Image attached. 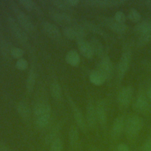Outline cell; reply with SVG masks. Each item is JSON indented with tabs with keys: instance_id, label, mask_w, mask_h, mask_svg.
Segmentation results:
<instances>
[{
	"instance_id": "8992f818",
	"label": "cell",
	"mask_w": 151,
	"mask_h": 151,
	"mask_svg": "<svg viewBox=\"0 0 151 151\" xmlns=\"http://www.w3.org/2000/svg\"><path fill=\"white\" fill-rule=\"evenodd\" d=\"M8 24L9 29L14 37L20 42L22 43L27 42L28 41V35L25 30L21 27L16 20L11 17H9L7 18Z\"/></svg>"
},
{
	"instance_id": "836d02e7",
	"label": "cell",
	"mask_w": 151,
	"mask_h": 151,
	"mask_svg": "<svg viewBox=\"0 0 151 151\" xmlns=\"http://www.w3.org/2000/svg\"><path fill=\"white\" fill-rule=\"evenodd\" d=\"M12 47L10 46L9 44L6 41H3L1 42L0 48L1 51L5 57H8L10 55V51Z\"/></svg>"
},
{
	"instance_id": "277c9868",
	"label": "cell",
	"mask_w": 151,
	"mask_h": 151,
	"mask_svg": "<svg viewBox=\"0 0 151 151\" xmlns=\"http://www.w3.org/2000/svg\"><path fill=\"white\" fill-rule=\"evenodd\" d=\"M63 32L65 37L70 40H76L77 41L84 39L86 36V29L81 25L65 27Z\"/></svg>"
},
{
	"instance_id": "d590c367",
	"label": "cell",
	"mask_w": 151,
	"mask_h": 151,
	"mask_svg": "<svg viewBox=\"0 0 151 151\" xmlns=\"http://www.w3.org/2000/svg\"><path fill=\"white\" fill-rule=\"evenodd\" d=\"M16 67L19 70H25L28 67V63L27 60L23 58L18 59L15 63Z\"/></svg>"
},
{
	"instance_id": "cb8c5ba5",
	"label": "cell",
	"mask_w": 151,
	"mask_h": 151,
	"mask_svg": "<svg viewBox=\"0 0 151 151\" xmlns=\"http://www.w3.org/2000/svg\"><path fill=\"white\" fill-rule=\"evenodd\" d=\"M81 25L86 30H88L93 33H95V34H97L100 35L104 36V37L106 36V32L103 29H101L97 25H96V24H94V23H93L89 21H87V20L83 21L81 22Z\"/></svg>"
},
{
	"instance_id": "ee69618b",
	"label": "cell",
	"mask_w": 151,
	"mask_h": 151,
	"mask_svg": "<svg viewBox=\"0 0 151 151\" xmlns=\"http://www.w3.org/2000/svg\"><path fill=\"white\" fill-rule=\"evenodd\" d=\"M145 4L146 5V6L151 8V0H148V1H146L145 2Z\"/></svg>"
},
{
	"instance_id": "8d00e7d4",
	"label": "cell",
	"mask_w": 151,
	"mask_h": 151,
	"mask_svg": "<svg viewBox=\"0 0 151 151\" xmlns=\"http://www.w3.org/2000/svg\"><path fill=\"white\" fill-rule=\"evenodd\" d=\"M114 19L119 23H124L126 20V17L124 12L119 11L115 13Z\"/></svg>"
},
{
	"instance_id": "ffe728a7",
	"label": "cell",
	"mask_w": 151,
	"mask_h": 151,
	"mask_svg": "<svg viewBox=\"0 0 151 151\" xmlns=\"http://www.w3.org/2000/svg\"><path fill=\"white\" fill-rule=\"evenodd\" d=\"M63 124V121H60L57 122L48 132L44 138V143L46 145H50V144L57 137L60 132Z\"/></svg>"
},
{
	"instance_id": "8fae6325",
	"label": "cell",
	"mask_w": 151,
	"mask_h": 151,
	"mask_svg": "<svg viewBox=\"0 0 151 151\" xmlns=\"http://www.w3.org/2000/svg\"><path fill=\"white\" fill-rule=\"evenodd\" d=\"M50 15L52 19L58 24L63 25L71 26L75 22V19L68 14L57 11H50Z\"/></svg>"
},
{
	"instance_id": "83f0119b",
	"label": "cell",
	"mask_w": 151,
	"mask_h": 151,
	"mask_svg": "<svg viewBox=\"0 0 151 151\" xmlns=\"http://www.w3.org/2000/svg\"><path fill=\"white\" fill-rule=\"evenodd\" d=\"M36 80V74L33 69H31L28 73V77L27 79L26 87L28 93H31L34 88Z\"/></svg>"
},
{
	"instance_id": "30bf717a",
	"label": "cell",
	"mask_w": 151,
	"mask_h": 151,
	"mask_svg": "<svg viewBox=\"0 0 151 151\" xmlns=\"http://www.w3.org/2000/svg\"><path fill=\"white\" fill-rule=\"evenodd\" d=\"M132 60V54L129 51H124L120 60L117 66V76L119 80H122L127 73Z\"/></svg>"
},
{
	"instance_id": "f546056e",
	"label": "cell",
	"mask_w": 151,
	"mask_h": 151,
	"mask_svg": "<svg viewBox=\"0 0 151 151\" xmlns=\"http://www.w3.org/2000/svg\"><path fill=\"white\" fill-rule=\"evenodd\" d=\"M151 41V30L143 32L139 35L137 40V45L139 47L145 45Z\"/></svg>"
},
{
	"instance_id": "44dd1931",
	"label": "cell",
	"mask_w": 151,
	"mask_h": 151,
	"mask_svg": "<svg viewBox=\"0 0 151 151\" xmlns=\"http://www.w3.org/2000/svg\"><path fill=\"white\" fill-rule=\"evenodd\" d=\"M17 111L20 117L25 122H28L31 117V111L28 104L24 101L18 103L17 106Z\"/></svg>"
},
{
	"instance_id": "74e56055",
	"label": "cell",
	"mask_w": 151,
	"mask_h": 151,
	"mask_svg": "<svg viewBox=\"0 0 151 151\" xmlns=\"http://www.w3.org/2000/svg\"><path fill=\"white\" fill-rule=\"evenodd\" d=\"M115 151H131L129 146L124 143H120L117 145L115 148Z\"/></svg>"
},
{
	"instance_id": "4316f807",
	"label": "cell",
	"mask_w": 151,
	"mask_h": 151,
	"mask_svg": "<svg viewBox=\"0 0 151 151\" xmlns=\"http://www.w3.org/2000/svg\"><path fill=\"white\" fill-rule=\"evenodd\" d=\"M18 2L27 10L40 12L41 11L37 4L32 0H19Z\"/></svg>"
},
{
	"instance_id": "ba28073f",
	"label": "cell",
	"mask_w": 151,
	"mask_h": 151,
	"mask_svg": "<svg viewBox=\"0 0 151 151\" xmlns=\"http://www.w3.org/2000/svg\"><path fill=\"white\" fill-rule=\"evenodd\" d=\"M133 94V88L130 86L122 87L117 96V103L122 108H126L130 104Z\"/></svg>"
},
{
	"instance_id": "4fadbf2b",
	"label": "cell",
	"mask_w": 151,
	"mask_h": 151,
	"mask_svg": "<svg viewBox=\"0 0 151 151\" xmlns=\"http://www.w3.org/2000/svg\"><path fill=\"white\" fill-rule=\"evenodd\" d=\"M86 120L88 128L93 130L96 129L98 122L96 116V106L92 101H89L87 105Z\"/></svg>"
},
{
	"instance_id": "5bb4252c",
	"label": "cell",
	"mask_w": 151,
	"mask_h": 151,
	"mask_svg": "<svg viewBox=\"0 0 151 151\" xmlns=\"http://www.w3.org/2000/svg\"><path fill=\"white\" fill-rule=\"evenodd\" d=\"M96 111L97 122L100 126L105 129L107 122V115L106 106L103 100H99L96 106Z\"/></svg>"
},
{
	"instance_id": "e575fe53",
	"label": "cell",
	"mask_w": 151,
	"mask_h": 151,
	"mask_svg": "<svg viewBox=\"0 0 151 151\" xmlns=\"http://www.w3.org/2000/svg\"><path fill=\"white\" fill-rule=\"evenodd\" d=\"M24 51L18 47H12L10 51V55L15 58H21L24 55Z\"/></svg>"
},
{
	"instance_id": "e0dca14e",
	"label": "cell",
	"mask_w": 151,
	"mask_h": 151,
	"mask_svg": "<svg viewBox=\"0 0 151 151\" xmlns=\"http://www.w3.org/2000/svg\"><path fill=\"white\" fill-rule=\"evenodd\" d=\"M125 2V1L122 0H88L83 1V3L90 6L106 7L120 5Z\"/></svg>"
},
{
	"instance_id": "2e32d148",
	"label": "cell",
	"mask_w": 151,
	"mask_h": 151,
	"mask_svg": "<svg viewBox=\"0 0 151 151\" xmlns=\"http://www.w3.org/2000/svg\"><path fill=\"white\" fill-rule=\"evenodd\" d=\"M42 28L45 34L51 38L57 40L61 38L60 31L54 24L48 21H44L42 23Z\"/></svg>"
},
{
	"instance_id": "f35d334b",
	"label": "cell",
	"mask_w": 151,
	"mask_h": 151,
	"mask_svg": "<svg viewBox=\"0 0 151 151\" xmlns=\"http://www.w3.org/2000/svg\"><path fill=\"white\" fill-rule=\"evenodd\" d=\"M142 151H151V138H148L143 144Z\"/></svg>"
},
{
	"instance_id": "f6af8a7d",
	"label": "cell",
	"mask_w": 151,
	"mask_h": 151,
	"mask_svg": "<svg viewBox=\"0 0 151 151\" xmlns=\"http://www.w3.org/2000/svg\"><path fill=\"white\" fill-rule=\"evenodd\" d=\"M148 69H149V70L151 72V63H150V64H149V65H148Z\"/></svg>"
},
{
	"instance_id": "d6a6232c",
	"label": "cell",
	"mask_w": 151,
	"mask_h": 151,
	"mask_svg": "<svg viewBox=\"0 0 151 151\" xmlns=\"http://www.w3.org/2000/svg\"><path fill=\"white\" fill-rule=\"evenodd\" d=\"M128 17L131 21L133 22H137L140 20L142 17L140 12L136 9L132 8L129 12Z\"/></svg>"
},
{
	"instance_id": "f1b7e54d",
	"label": "cell",
	"mask_w": 151,
	"mask_h": 151,
	"mask_svg": "<svg viewBox=\"0 0 151 151\" xmlns=\"http://www.w3.org/2000/svg\"><path fill=\"white\" fill-rule=\"evenodd\" d=\"M51 93L54 99L60 100L61 98L62 91L61 87L57 81H53L51 85Z\"/></svg>"
},
{
	"instance_id": "484cf974",
	"label": "cell",
	"mask_w": 151,
	"mask_h": 151,
	"mask_svg": "<svg viewBox=\"0 0 151 151\" xmlns=\"http://www.w3.org/2000/svg\"><path fill=\"white\" fill-rule=\"evenodd\" d=\"M150 30H151V20L142 21L137 24L134 27V31L139 35Z\"/></svg>"
},
{
	"instance_id": "d4e9b609",
	"label": "cell",
	"mask_w": 151,
	"mask_h": 151,
	"mask_svg": "<svg viewBox=\"0 0 151 151\" xmlns=\"http://www.w3.org/2000/svg\"><path fill=\"white\" fill-rule=\"evenodd\" d=\"M65 61L72 66H77L80 63V57L77 51L71 50L66 54Z\"/></svg>"
},
{
	"instance_id": "d6986e66",
	"label": "cell",
	"mask_w": 151,
	"mask_h": 151,
	"mask_svg": "<svg viewBox=\"0 0 151 151\" xmlns=\"http://www.w3.org/2000/svg\"><path fill=\"white\" fill-rule=\"evenodd\" d=\"M68 140L72 150H76L79 143V132L77 126L73 124L70 126L68 131Z\"/></svg>"
},
{
	"instance_id": "7402d4cb",
	"label": "cell",
	"mask_w": 151,
	"mask_h": 151,
	"mask_svg": "<svg viewBox=\"0 0 151 151\" xmlns=\"http://www.w3.org/2000/svg\"><path fill=\"white\" fill-rule=\"evenodd\" d=\"M107 78L99 70H96L91 71L89 75V80L91 83L96 86L102 85Z\"/></svg>"
},
{
	"instance_id": "9c48e42d",
	"label": "cell",
	"mask_w": 151,
	"mask_h": 151,
	"mask_svg": "<svg viewBox=\"0 0 151 151\" xmlns=\"http://www.w3.org/2000/svg\"><path fill=\"white\" fill-rule=\"evenodd\" d=\"M99 19L103 24L117 34L124 33L128 29V27L124 23H119L110 17H101Z\"/></svg>"
},
{
	"instance_id": "9a60e30c",
	"label": "cell",
	"mask_w": 151,
	"mask_h": 151,
	"mask_svg": "<svg viewBox=\"0 0 151 151\" xmlns=\"http://www.w3.org/2000/svg\"><path fill=\"white\" fill-rule=\"evenodd\" d=\"M113 69V63L109 57L103 56L98 65L97 70L101 72L107 78L111 75Z\"/></svg>"
},
{
	"instance_id": "4dcf8cb0",
	"label": "cell",
	"mask_w": 151,
	"mask_h": 151,
	"mask_svg": "<svg viewBox=\"0 0 151 151\" xmlns=\"http://www.w3.org/2000/svg\"><path fill=\"white\" fill-rule=\"evenodd\" d=\"M63 142L59 137L54 139L49 145V151H63Z\"/></svg>"
},
{
	"instance_id": "ab89813d",
	"label": "cell",
	"mask_w": 151,
	"mask_h": 151,
	"mask_svg": "<svg viewBox=\"0 0 151 151\" xmlns=\"http://www.w3.org/2000/svg\"><path fill=\"white\" fill-rule=\"evenodd\" d=\"M65 1L70 7L75 6L79 3V1L78 0H65Z\"/></svg>"
},
{
	"instance_id": "52a82bcc",
	"label": "cell",
	"mask_w": 151,
	"mask_h": 151,
	"mask_svg": "<svg viewBox=\"0 0 151 151\" xmlns=\"http://www.w3.org/2000/svg\"><path fill=\"white\" fill-rule=\"evenodd\" d=\"M133 110L139 113L146 115L149 113L150 108L149 101L146 95L143 92H140L137 95L133 105Z\"/></svg>"
},
{
	"instance_id": "7c38bea8",
	"label": "cell",
	"mask_w": 151,
	"mask_h": 151,
	"mask_svg": "<svg viewBox=\"0 0 151 151\" xmlns=\"http://www.w3.org/2000/svg\"><path fill=\"white\" fill-rule=\"evenodd\" d=\"M124 125L125 119L123 116H119L114 119L110 130V136L113 140H116L119 139L124 130Z\"/></svg>"
},
{
	"instance_id": "3957f363",
	"label": "cell",
	"mask_w": 151,
	"mask_h": 151,
	"mask_svg": "<svg viewBox=\"0 0 151 151\" xmlns=\"http://www.w3.org/2000/svg\"><path fill=\"white\" fill-rule=\"evenodd\" d=\"M8 3L11 8L15 14L18 22L21 27L28 33L34 34L35 31V27L28 15L19 8L15 1H9Z\"/></svg>"
},
{
	"instance_id": "60d3db41",
	"label": "cell",
	"mask_w": 151,
	"mask_h": 151,
	"mask_svg": "<svg viewBox=\"0 0 151 151\" xmlns=\"http://www.w3.org/2000/svg\"><path fill=\"white\" fill-rule=\"evenodd\" d=\"M0 151H11V148L4 143H0Z\"/></svg>"
},
{
	"instance_id": "1f68e13d",
	"label": "cell",
	"mask_w": 151,
	"mask_h": 151,
	"mask_svg": "<svg viewBox=\"0 0 151 151\" xmlns=\"http://www.w3.org/2000/svg\"><path fill=\"white\" fill-rule=\"evenodd\" d=\"M50 2L57 8L64 10V11H71V7H70L64 1L60 0H52Z\"/></svg>"
},
{
	"instance_id": "b9f144b4",
	"label": "cell",
	"mask_w": 151,
	"mask_h": 151,
	"mask_svg": "<svg viewBox=\"0 0 151 151\" xmlns=\"http://www.w3.org/2000/svg\"><path fill=\"white\" fill-rule=\"evenodd\" d=\"M146 97H147V99L149 100V102L151 103V85L147 88L146 93Z\"/></svg>"
},
{
	"instance_id": "bcb514c9",
	"label": "cell",
	"mask_w": 151,
	"mask_h": 151,
	"mask_svg": "<svg viewBox=\"0 0 151 151\" xmlns=\"http://www.w3.org/2000/svg\"><path fill=\"white\" fill-rule=\"evenodd\" d=\"M150 130H151V127H150Z\"/></svg>"
},
{
	"instance_id": "ac0fdd59",
	"label": "cell",
	"mask_w": 151,
	"mask_h": 151,
	"mask_svg": "<svg viewBox=\"0 0 151 151\" xmlns=\"http://www.w3.org/2000/svg\"><path fill=\"white\" fill-rule=\"evenodd\" d=\"M77 44L80 52L84 57L88 59L93 58L94 54L89 42L83 39L77 41Z\"/></svg>"
},
{
	"instance_id": "7a4b0ae2",
	"label": "cell",
	"mask_w": 151,
	"mask_h": 151,
	"mask_svg": "<svg viewBox=\"0 0 151 151\" xmlns=\"http://www.w3.org/2000/svg\"><path fill=\"white\" fill-rule=\"evenodd\" d=\"M143 120L137 114H132L125 119L124 133L130 141L134 140L139 136L143 127Z\"/></svg>"
},
{
	"instance_id": "7bdbcfd3",
	"label": "cell",
	"mask_w": 151,
	"mask_h": 151,
	"mask_svg": "<svg viewBox=\"0 0 151 151\" xmlns=\"http://www.w3.org/2000/svg\"><path fill=\"white\" fill-rule=\"evenodd\" d=\"M89 150L90 151H103L101 149L97 147L96 146H90L89 147Z\"/></svg>"
},
{
	"instance_id": "603a6c76",
	"label": "cell",
	"mask_w": 151,
	"mask_h": 151,
	"mask_svg": "<svg viewBox=\"0 0 151 151\" xmlns=\"http://www.w3.org/2000/svg\"><path fill=\"white\" fill-rule=\"evenodd\" d=\"M94 54L98 57H103L104 47L101 41L96 37H92L89 41Z\"/></svg>"
},
{
	"instance_id": "6da1fadb",
	"label": "cell",
	"mask_w": 151,
	"mask_h": 151,
	"mask_svg": "<svg viewBox=\"0 0 151 151\" xmlns=\"http://www.w3.org/2000/svg\"><path fill=\"white\" fill-rule=\"evenodd\" d=\"M35 124L40 129L47 127L51 116V107L49 103L44 101L37 103L33 108Z\"/></svg>"
},
{
	"instance_id": "5b68a950",
	"label": "cell",
	"mask_w": 151,
	"mask_h": 151,
	"mask_svg": "<svg viewBox=\"0 0 151 151\" xmlns=\"http://www.w3.org/2000/svg\"><path fill=\"white\" fill-rule=\"evenodd\" d=\"M68 99L77 126L81 132L86 133L87 132L88 128L86 122V117L84 116L83 113L80 110V109L74 103L73 100L68 97Z\"/></svg>"
}]
</instances>
